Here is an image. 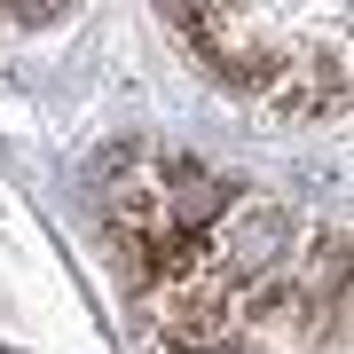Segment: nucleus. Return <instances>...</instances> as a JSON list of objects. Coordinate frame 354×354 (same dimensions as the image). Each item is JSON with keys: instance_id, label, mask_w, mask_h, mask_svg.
<instances>
[{"instance_id": "nucleus-1", "label": "nucleus", "mask_w": 354, "mask_h": 354, "mask_svg": "<svg viewBox=\"0 0 354 354\" xmlns=\"http://www.w3.org/2000/svg\"><path fill=\"white\" fill-rule=\"evenodd\" d=\"M189 48L228 79L236 95L276 102V111H339L346 87V16H252V8H197L181 16Z\"/></svg>"}]
</instances>
